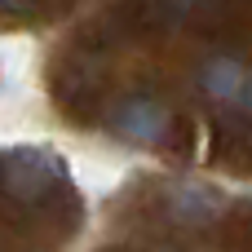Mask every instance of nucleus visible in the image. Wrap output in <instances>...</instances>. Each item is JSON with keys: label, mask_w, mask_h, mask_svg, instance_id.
I'll use <instances>...</instances> for the list:
<instances>
[{"label": "nucleus", "mask_w": 252, "mask_h": 252, "mask_svg": "<svg viewBox=\"0 0 252 252\" xmlns=\"http://www.w3.org/2000/svg\"><path fill=\"white\" fill-rule=\"evenodd\" d=\"M244 97H248V106H252V93H244Z\"/></svg>", "instance_id": "1"}]
</instances>
